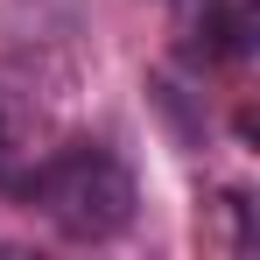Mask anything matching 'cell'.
I'll use <instances>...</instances> for the list:
<instances>
[{
	"instance_id": "cell-1",
	"label": "cell",
	"mask_w": 260,
	"mask_h": 260,
	"mask_svg": "<svg viewBox=\"0 0 260 260\" xmlns=\"http://www.w3.org/2000/svg\"><path fill=\"white\" fill-rule=\"evenodd\" d=\"M28 204H43L63 239H113L134 225V176L113 148L78 141L28 176Z\"/></svg>"
},
{
	"instance_id": "cell-2",
	"label": "cell",
	"mask_w": 260,
	"mask_h": 260,
	"mask_svg": "<svg viewBox=\"0 0 260 260\" xmlns=\"http://www.w3.org/2000/svg\"><path fill=\"white\" fill-rule=\"evenodd\" d=\"M28 162H21V148H14V127H7V113H0V190L7 197H28Z\"/></svg>"
}]
</instances>
